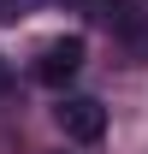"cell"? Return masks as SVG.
Wrapping results in <instances>:
<instances>
[{"instance_id": "277c9868", "label": "cell", "mask_w": 148, "mask_h": 154, "mask_svg": "<svg viewBox=\"0 0 148 154\" xmlns=\"http://www.w3.org/2000/svg\"><path fill=\"white\" fill-rule=\"evenodd\" d=\"M30 12V0H0V18H24Z\"/></svg>"}, {"instance_id": "5b68a950", "label": "cell", "mask_w": 148, "mask_h": 154, "mask_svg": "<svg viewBox=\"0 0 148 154\" xmlns=\"http://www.w3.org/2000/svg\"><path fill=\"white\" fill-rule=\"evenodd\" d=\"M0 83H6V65H0Z\"/></svg>"}, {"instance_id": "7a4b0ae2", "label": "cell", "mask_w": 148, "mask_h": 154, "mask_svg": "<svg viewBox=\"0 0 148 154\" xmlns=\"http://www.w3.org/2000/svg\"><path fill=\"white\" fill-rule=\"evenodd\" d=\"M83 54H89V48H83V36H54V42L36 54V77L48 83V89H65V83L83 71Z\"/></svg>"}, {"instance_id": "3957f363", "label": "cell", "mask_w": 148, "mask_h": 154, "mask_svg": "<svg viewBox=\"0 0 148 154\" xmlns=\"http://www.w3.org/2000/svg\"><path fill=\"white\" fill-rule=\"evenodd\" d=\"M101 18H107L113 30H125V36H136V6H130V0H107V6H101Z\"/></svg>"}, {"instance_id": "6da1fadb", "label": "cell", "mask_w": 148, "mask_h": 154, "mask_svg": "<svg viewBox=\"0 0 148 154\" xmlns=\"http://www.w3.org/2000/svg\"><path fill=\"white\" fill-rule=\"evenodd\" d=\"M54 125L65 131V142H101L107 136V107L89 101V95H65L54 107Z\"/></svg>"}]
</instances>
